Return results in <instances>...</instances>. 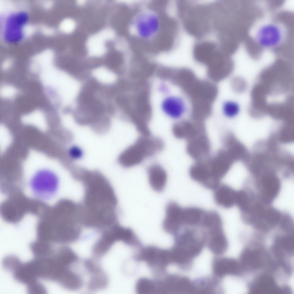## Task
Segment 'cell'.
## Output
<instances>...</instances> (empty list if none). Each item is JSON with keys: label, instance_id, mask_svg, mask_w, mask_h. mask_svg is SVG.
Returning a JSON list of instances; mask_svg holds the SVG:
<instances>
[{"label": "cell", "instance_id": "1", "mask_svg": "<svg viewBox=\"0 0 294 294\" xmlns=\"http://www.w3.org/2000/svg\"><path fill=\"white\" fill-rule=\"evenodd\" d=\"M38 217V239L52 243H65L76 239L83 222L80 207L65 199L49 206Z\"/></svg>", "mask_w": 294, "mask_h": 294}, {"label": "cell", "instance_id": "2", "mask_svg": "<svg viewBox=\"0 0 294 294\" xmlns=\"http://www.w3.org/2000/svg\"><path fill=\"white\" fill-rule=\"evenodd\" d=\"M85 188L86 208L84 210L86 211L83 212L88 218L94 223H102L112 218L116 214L117 201L111 186L103 182H95Z\"/></svg>", "mask_w": 294, "mask_h": 294}, {"label": "cell", "instance_id": "3", "mask_svg": "<svg viewBox=\"0 0 294 294\" xmlns=\"http://www.w3.org/2000/svg\"><path fill=\"white\" fill-rule=\"evenodd\" d=\"M164 146V142L160 138L150 135H140L121 152L118 158V162L125 168L136 166L162 151Z\"/></svg>", "mask_w": 294, "mask_h": 294}, {"label": "cell", "instance_id": "4", "mask_svg": "<svg viewBox=\"0 0 294 294\" xmlns=\"http://www.w3.org/2000/svg\"><path fill=\"white\" fill-rule=\"evenodd\" d=\"M152 9H142L136 14L131 22V33L142 42L155 41L163 32L162 18Z\"/></svg>", "mask_w": 294, "mask_h": 294}, {"label": "cell", "instance_id": "5", "mask_svg": "<svg viewBox=\"0 0 294 294\" xmlns=\"http://www.w3.org/2000/svg\"><path fill=\"white\" fill-rule=\"evenodd\" d=\"M38 206V200L29 198L20 192L8 196L1 205V214L5 221L16 224L27 214L35 215Z\"/></svg>", "mask_w": 294, "mask_h": 294}, {"label": "cell", "instance_id": "6", "mask_svg": "<svg viewBox=\"0 0 294 294\" xmlns=\"http://www.w3.org/2000/svg\"><path fill=\"white\" fill-rule=\"evenodd\" d=\"M59 181L57 176L52 172L41 171L36 173L30 183L33 194L40 199L49 200L52 198L57 192Z\"/></svg>", "mask_w": 294, "mask_h": 294}, {"label": "cell", "instance_id": "7", "mask_svg": "<svg viewBox=\"0 0 294 294\" xmlns=\"http://www.w3.org/2000/svg\"><path fill=\"white\" fill-rule=\"evenodd\" d=\"M256 34V39L260 46L266 48L276 47L283 40L284 31L281 26L273 22L265 23L260 26Z\"/></svg>", "mask_w": 294, "mask_h": 294}, {"label": "cell", "instance_id": "8", "mask_svg": "<svg viewBox=\"0 0 294 294\" xmlns=\"http://www.w3.org/2000/svg\"><path fill=\"white\" fill-rule=\"evenodd\" d=\"M160 110L166 116L173 119H179L188 110L186 102L182 96L177 94L166 96L161 101Z\"/></svg>", "mask_w": 294, "mask_h": 294}, {"label": "cell", "instance_id": "9", "mask_svg": "<svg viewBox=\"0 0 294 294\" xmlns=\"http://www.w3.org/2000/svg\"><path fill=\"white\" fill-rule=\"evenodd\" d=\"M187 142V152L196 162L204 161L209 158L210 144L205 132L198 135Z\"/></svg>", "mask_w": 294, "mask_h": 294}, {"label": "cell", "instance_id": "10", "mask_svg": "<svg viewBox=\"0 0 294 294\" xmlns=\"http://www.w3.org/2000/svg\"><path fill=\"white\" fill-rule=\"evenodd\" d=\"M228 156L227 152L222 149L206 160L211 176L214 181L219 184L229 169Z\"/></svg>", "mask_w": 294, "mask_h": 294}, {"label": "cell", "instance_id": "11", "mask_svg": "<svg viewBox=\"0 0 294 294\" xmlns=\"http://www.w3.org/2000/svg\"><path fill=\"white\" fill-rule=\"evenodd\" d=\"M172 131L176 138L187 141L205 132V127L201 123L183 121H178L174 124Z\"/></svg>", "mask_w": 294, "mask_h": 294}, {"label": "cell", "instance_id": "12", "mask_svg": "<svg viewBox=\"0 0 294 294\" xmlns=\"http://www.w3.org/2000/svg\"><path fill=\"white\" fill-rule=\"evenodd\" d=\"M206 160L196 162L189 169V175L193 180L204 187L214 190L218 186L210 175Z\"/></svg>", "mask_w": 294, "mask_h": 294}, {"label": "cell", "instance_id": "13", "mask_svg": "<svg viewBox=\"0 0 294 294\" xmlns=\"http://www.w3.org/2000/svg\"><path fill=\"white\" fill-rule=\"evenodd\" d=\"M183 207L177 202L171 201L167 205L162 226L167 232L175 234L181 222Z\"/></svg>", "mask_w": 294, "mask_h": 294}, {"label": "cell", "instance_id": "14", "mask_svg": "<svg viewBox=\"0 0 294 294\" xmlns=\"http://www.w3.org/2000/svg\"><path fill=\"white\" fill-rule=\"evenodd\" d=\"M147 173L149 184L152 189L158 192L162 191L167 179V173L165 168L159 164L153 163L148 167Z\"/></svg>", "mask_w": 294, "mask_h": 294}, {"label": "cell", "instance_id": "15", "mask_svg": "<svg viewBox=\"0 0 294 294\" xmlns=\"http://www.w3.org/2000/svg\"><path fill=\"white\" fill-rule=\"evenodd\" d=\"M113 34L111 30L107 29L91 36L87 42L89 54L94 56L103 55L106 51L105 40L111 38Z\"/></svg>", "mask_w": 294, "mask_h": 294}, {"label": "cell", "instance_id": "16", "mask_svg": "<svg viewBox=\"0 0 294 294\" xmlns=\"http://www.w3.org/2000/svg\"><path fill=\"white\" fill-rule=\"evenodd\" d=\"M214 191V199L218 205L227 208L232 207L235 204L237 194L229 186L220 184Z\"/></svg>", "mask_w": 294, "mask_h": 294}, {"label": "cell", "instance_id": "17", "mask_svg": "<svg viewBox=\"0 0 294 294\" xmlns=\"http://www.w3.org/2000/svg\"><path fill=\"white\" fill-rule=\"evenodd\" d=\"M30 248L36 258L49 257L55 250L51 243L38 239L32 243Z\"/></svg>", "mask_w": 294, "mask_h": 294}, {"label": "cell", "instance_id": "18", "mask_svg": "<svg viewBox=\"0 0 294 294\" xmlns=\"http://www.w3.org/2000/svg\"><path fill=\"white\" fill-rule=\"evenodd\" d=\"M221 110L224 115L228 118H233L236 116L240 111V108L236 102L231 100L224 101L222 104Z\"/></svg>", "mask_w": 294, "mask_h": 294}, {"label": "cell", "instance_id": "19", "mask_svg": "<svg viewBox=\"0 0 294 294\" xmlns=\"http://www.w3.org/2000/svg\"><path fill=\"white\" fill-rule=\"evenodd\" d=\"M21 262L17 257L9 256L4 258L3 264L4 268L8 271L13 272Z\"/></svg>", "mask_w": 294, "mask_h": 294}, {"label": "cell", "instance_id": "20", "mask_svg": "<svg viewBox=\"0 0 294 294\" xmlns=\"http://www.w3.org/2000/svg\"><path fill=\"white\" fill-rule=\"evenodd\" d=\"M28 291L31 294L45 293L46 289L44 285L37 281L28 285Z\"/></svg>", "mask_w": 294, "mask_h": 294}, {"label": "cell", "instance_id": "21", "mask_svg": "<svg viewBox=\"0 0 294 294\" xmlns=\"http://www.w3.org/2000/svg\"><path fill=\"white\" fill-rule=\"evenodd\" d=\"M0 93L2 97L9 98L15 95L16 90L14 88L11 86H4L1 89Z\"/></svg>", "mask_w": 294, "mask_h": 294}, {"label": "cell", "instance_id": "22", "mask_svg": "<svg viewBox=\"0 0 294 294\" xmlns=\"http://www.w3.org/2000/svg\"><path fill=\"white\" fill-rule=\"evenodd\" d=\"M69 154L71 159H77L80 158L82 156V152L79 147L73 146L69 150Z\"/></svg>", "mask_w": 294, "mask_h": 294}, {"label": "cell", "instance_id": "23", "mask_svg": "<svg viewBox=\"0 0 294 294\" xmlns=\"http://www.w3.org/2000/svg\"><path fill=\"white\" fill-rule=\"evenodd\" d=\"M75 24L72 20L68 19L65 22L63 28L64 30L68 32L72 31L75 28Z\"/></svg>", "mask_w": 294, "mask_h": 294}]
</instances>
